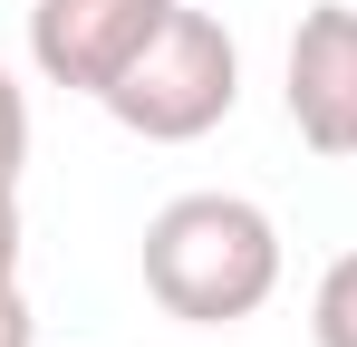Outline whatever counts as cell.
Returning a JSON list of instances; mask_svg holds the SVG:
<instances>
[{"mask_svg":"<svg viewBox=\"0 0 357 347\" xmlns=\"http://www.w3.org/2000/svg\"><path fill=\"white\" fill-rule=\"evenodd\" d=\"M0 280H20V183H0Z\"/></svg>","mask_w":357,"mask_h":347,"instance_id":"obj_8","label":"cell"},{"mask_svg":"<svg viewBox=\"0 0 357 347\" xmlns=\"http://www.w3.org/2000/svg\"><path fill=\"white\" fill-rule=\"evenodd\" d=\"M280 107H290L309 155H328V164L357 155V10L348 0L299 10L290 58H280Z\"/></svg>","mask_w":357,"mask_h":347,"instance_id":"obj_4","label":"cell"},{"mask_svg":"<svg viewBox=\"0 0 357 347\" xmlns=\"http://www.w3.org/2000/svg\"><path fill=\"white\" fill-rule=\"evenodd\" d=\"M280 289V222L251 193H174L145 222V299L183 328H241Z\"/></svg>","mask_w":357,"mask_h":347,"instance_id":"obj_1","label":"cell"},{"mask_svg":"<svg viewBox=\"0 0 357 347\" xmlns=\"http://www.w3.org/2000/svg\"><path fill=\"white\" fill-rule=\"evenodd\" d=\"M174 0H29V68L68 97H107Z\"/></svg>","mask_w":357,"mask_h":347,"instance_id":"obj_3","label":"cell"},{"mask_svg":"<svg viewBox=\"0 0 357 347\" xmlns=\"http://www.w3.org/2000/svg\"><path fill=\"white\" fill-rule=\"evenodd\" d=\"M309 338L319 347H357V251H338L319 289H309Z\"/></svg>","mask_w":357,"mask_h":347,"instance_id":"obj_5","label":"cell"},{"mask_svg":"<svg viewBox=\"0 0 357 347\" xmlns=\"http://www.w3.org/2000/svg\"><path fill=\"white\" fill-rule=\"evenodd\" d=\"M97 107L116 116L126 135H145V145H193V135H213V125L241 107V49H232V29H222L213 10H183L174 0L165 29L145 39V58L126 68Z\"/></svg>","mask_w":357,"mask_h":347,"instance_id":"obj_2","label":"cell"},{"mask_svg":"<svg viewBox=\"0 0 357 347\" xmlns=\"http://www.w3.org/2000/svg\"><path fill=\"white\" fill-rule=\"evenodd\" d=\"M29 164V97H20V77L0 68V183H20Z\"/></svg>","mask_w":357,"mask_h":347,"instance_id":"obj_6","label":"cell"},{"mask_svg":"<svg viewBox=\"0 0 357 347\" xmlns=\"http://www.w3.org/2000/svg\"><path fill=\"white\" fill-rule=\"evenodd\" d=\"M0 347H39V318H29L20 280H0Z\"/></svg>","mask_w":357,"mask_h":347,"instance_id":"obj_7","label":"cell"}]
</instances>
